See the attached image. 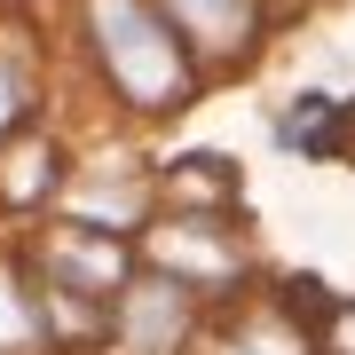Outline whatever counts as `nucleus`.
<instances>
[{
  "instance_id": "nucleus-1",
  "label": "nucleus",
  "mask_w": 355,
  "mask_h": 355,
  "mask_svg": "<svg viewBox=\"0 0 355 355\" xmlns=\"http://www.w3.org/2000/svg\"><path fill=\"white\" fill-rule=\"evenodd\" d=\"M95 40H103V64H111L119 95L135 111H166V103L190 87V64H182L174 32L142 0H95Z\"/></svg>"
},
{
  "instance_id": "nucleus-2",
  "label": "nucleus",
  "mask_w": 355,
  "mask_h": 355,
  "mask_svg": "<svg viewBox=\"0 0 355 355\" xmlns=\"http://www.w3.org/2000/svg\"><path fill=\"white\" fill-rule=\"evenodd\" d=\"M166 16H174L205 55H237L245 40H253V0H166Z\"/></svg>"
},
{
  "instance_id": "nucleus-3",
  "label": "nucleus",
  "mask_w": 355,
  "mask_h": 355,
  "mask_svg": "<svg viewBox=\"0 0 355 355\" xmlns=\"http://www.w3.org/2000/svg\"><path fill=\"white\" fill-rule=\"evenodd\" d=\"M55 268H71V277H95V284H119V245H87V237H55Z\"/></svg>"
},
{
  "instance_id": "nucleus-4",
  "label": "nucleus",
  "mask_w": 355,
  "mask_h": 355,
  "mask_svg": "<svg viewBox=\"0 0 355 355\" xmlns=\"http://www.w3.org/2000/svg\"><path fill=\"white\" fill-rule=\"evenodd\" d=\"M24 119V64H16V48H0V135Z\"/></svg>"
},
{
  "instance_id": "nucleus-5",
  "label": "nucleus",
  "mask_w": 355,
  "mask_h": 355,
  "mask_svg": "<svg viewBox=\"0 0 355 355\" xmlns=\"http://www.w3.org/2000/svg\"><path fill=\"white\" fill-rule=\"evenodd\" d=\"M229 355H308V347H300V340H292V331H284V324H268V316H261V324H253V331H245V340H237V347H229Z\"/></svg>"
},
{
  "instance_id": "nucleus-6",
  "label": "nucleus",
  "mask_w": 355,
  "mask_h": 355,
  "mask_svg": "<svg viewBox=\"0 0 355 355\" xmlns=\"http://www.w3.org/2000/svg\"><path fill=\"white\" fill-rule=\"evenodd\" d=\"M24 331H32V316H24V308H16V284L0 277V347H16V340H24Z\"/></svg>"
},
{
  "instance_id": "nucleus-7",
  "label": "nucleus",
  "mask_w": 355,
  "mask_h": 355,
  "mask_svg": "<svg viewBox=\"0 0 355 355\" xmlns=\"http://www.w3.org/2000/svg\"><path fill=\"white\" fill-rule=\"evenodd\" d=\"M324 355H355V308H347V316H331V340H324Z\"/></svg>"
}]
</instances>
